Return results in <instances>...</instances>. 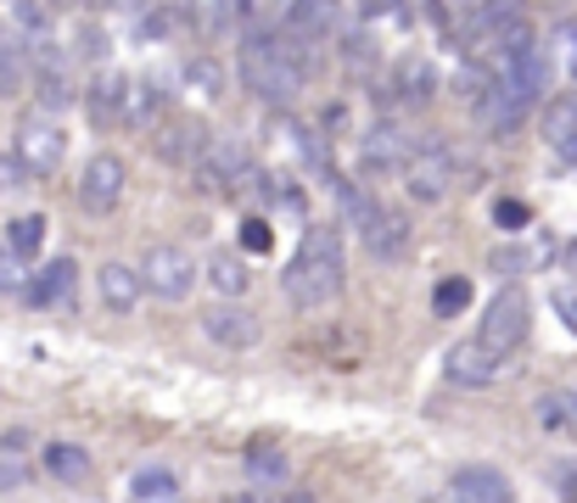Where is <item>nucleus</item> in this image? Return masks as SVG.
<instances>
[{
    "label": "nucleus",
    "instance_id": "f257e3e1",
    "mask_svg": "<svg viewBox=\"0 0 577 503\" xmlns=\"http://www.w3.org/2000/svg\"><path fill=\"white\" fill-rule=\"evenodd\" d=\"M343 280H348L343 230H336V224H309L298 252H292V264H286V274H280L286 302L303 308V314H314V308H325V302L343 291Z\"/></svg>",
    "mask_w": 577,
    "mask_h": 503
},
{
    "label": "nucleus",
    "instance_id": "f03ea898",
    "mask_svg": "<svg viewBox=\"0 0 577 503\" xmlns=\"http://www.w3.org/2000/svg\"><path fill=\"white\" fill-rule=\"evenodd\" d=\"M235 73H242V84L258 95V101H269V107H292L298 101V90H303V62L286 50V39H280V28H253L247 39H242V57H235Z\"/></svg>",
    "mask_w": 577,
    "mask_h": 503
},
{
    "label": "nucleus",
    "instance_id": "7ed1b4c3",
    "mask_svg": "<svg viewBox=\"0 0 577 503\" xmlns=\"http://www.w3.org/2000/svg\"><path fill=\"white\" fill-rule=\"evenodd\" d=\"M258 163H253V151L242 140H214L208 145V157L197 163V185L214 190V196H247L258 190Z\"/></svg>",
    "mask_w": 577,
    "mask_h": 503
},
{
    "label": "nucleus",
    "instance_id": "20e7f679",
    "mask_svg": "<svg viewBox=\"0 0 577 503\" xmlns=\"http://www.w3.org/2000/svg\"><path fill=\"white\" fill-rule=\"evenodd\" d=\"M12 157H18L34 179H51V174L62 168V157H68L62 124H57L51 113H28V118L18 124V134H12Z\"/></svg>",
    "mask_w": 577,
    "mask_h": 503
},
{
    "label": "nucleus",
    "instance_id": "39448f33",
    "mask_svg": "<svg viewBox=\"0 0 577 503\" xmlns=\"http://www.w3.org/2000/svg\"><path fill=\"white\" fill-rule=\"evenodd\" d=\"M454 179H460L454 151H449L438 134H426V140L415 145V157L404 163V190H409L415 201H443V196L454 190Z\"/></svg>",
    "mask_w": 577,
    "mask_h": 503
},
{
    "label": "nucleus",
    "instance_id": "423d86ee",
    "mask_svg": "<svg viewBox=\"0 0 577 503\" xmlns=\"http://www.w3.org/2000/svg\"><path fill=\"white\" fill-rule=\"evenodd\" d=\"M527 330H533V302H527V291L521 285H505L494 302H488V314H483V325H476V336H483L494 352H510L527 341Z\"/></svg>",
    "mask_w": 577,
    "mask_h": 503
},
{
    "label": "nucleus",
    "instance_id": "0eeeda50",
    "mask_svg": "<svg viewBox=\"0 0 577 503\" xmlns=\"http://www.w3.org/2000/svg\"><path fill=\"white\" fill-rule=\"evenodd\" d=\"M208 145H214V134H208L203 118H163L152 129V151L169 168H185V174H197V163L208 157Z\"/></svg>",
    "mask_w": 577,
    "mask_h": 503
},
{
    "label": "nucleus",
    "instance_id": "6e6552de",
    "mask_svg": "<svg viewBox=\"0 0 577 503\" xmlns=\"http://www.w3.org/2000/svg\"><path fill=\"white\" fill-rule=\"evenodd\" d=\"M140 274H147V291L163 296V302H180V296H191V285H197V264H191L185 246H147Z\"/></svg>",
    "mask_w": 577,
    "mask_h": 503
},
{
    "label": "nucleus",
    "instance_id": "1a4fd4ad",
    "mask_svg": "<svg viewBox=\"0 0 577 503\" xmlns=\"http://www.w3.org/2000/svg\"><path fill=\"white\" fill-rule=\"evenodd\" d=\"M124 157H113V151H95V157L84 163V179H79V208L84 213H113L124 201Z\"/></svg>",
    "mask_w": 577,
    "mask_h": 503
},
{
    "label": "nucleus",
    "instance_id": "9d476101",
    "mask_svg": "<svg viewBox=\"0 0 577 503\" xmlns=\"http://www.w3.org/2000/svg\"><path fill=\"white\" fill-rule=\"evenodd\" d=\"M505 352H494L483 336L476 341H460V347H449V359H443V375L454 381V386H494L499 375H505Z\"/></svg>",
    "mask_w": 577,
    "mask_h": 503
},
{
    "label": "nucleus",
    "instance_id": "9b49d317",
    "mask_svg": "<svg viewBox=\"0 0 577 503\" xmlns=\"http://www.w3.org/2000/svg\"><path fill=\"white\" fill-rule=\"evenodd\" d=\"M203 330H208V341H219L224 352H247V347L264 341L258 314L242 308V302H219V308H208V314H203Z\"/></svg>",
    "mask_w": 577,
    "mask_h": 503
},
{
    "label": "nucleus",
    "instance_id": "f8f14e48",
    "mask_svg": "<svg viewBox=\"0 0 577 503\" xmlns=\"http://www.w3.org/2000/svg\"><path fill=\"white\" fill-rule=\"evenodd\" d=\"M359 235H365V252H370V258H381V264H404L409 258V219L399 208H376L359 224Z\"/></svg>",
    "mask_w": 577,
    "mask_h": 503
},
{
    "label": "nucleus",
    "instance_id": "ddd939ff",
    "mask_svg": "<svg viewBox=\"0 0 577 503\" xmlns=\"http://www.w3.org/2000/svg\"><path fill=\"white\" fill-rule=\"evenodd\" d=\"M415 145L420 140H409V134H399L393 124H376L370 134H365V179H376V174H404V163L415 157Z\"/></svg>",
    "mask_w": 577,
    "mask_h": 503
},
{
    "label": "nucleus",
    "instance_id": "4468645a",
    "mask_svg": "<svg viewBox=\"0 0 577 503\" xmlns=\"http://www.w3.org/2000/svg\"><path fill=\"white\" fill-rule=\"evenodd\" d=\"M449 492H454V503H516L510 476L494 470V465H465V470H454Z\"/></svg>",
    "mask_w": 577,
    "mask_h": 503
},
{
    "label": "nucleus",
    "instance_id": "2eb2a0df",
    "mask_svg": "<svg viewBox=\"0 0 577 503\" xmlns=\"http://www.w3.org/2000/svg\"><path fill=\"white\" fill-rule=\"evenodd\" d=\"M28 302H39V308H57V314H73V302H79V264H73V258L45 264L39 280L28 285Z\"/></svg>",
    "mask_w": 577,
    "mask_h": 503
},
{
    "label": "nucleus",
    "instance_id": "dca6fc26",
    "mask_svg": "<svg viewBox=\"0 0 577 503\" xmlns=\"http://www.w3.org/2000/svg\"><path fill=\"white\" fill-rule=\"evenodd\" d=\"M95 291H102V308L113 314H129L140 296H147V274H140V264H102L95 269Z\"/></svg>",
    "mask_w": 577,
    "mask_h": 503
},
{
    "label": "nucleus",
    "instance_id": "f3484780",
    "mask_svg": "<svg viewBox=\"0 0 577 503\" xmlns=\"http://www.w3.org/2000/svg\"><path fill=\"white\" fill-rule=\"evenodd\" d=\"M124 101H129V79L102 68L90 79V90H84V113H90L95 129H107V124H124Z\"/></svg>",
    "mask_w": 577,
    "mask_h": 503
},
{
    "label": "nucleus",
    "instance_id": "a211bd4d",
    "mask_svg": "<svg viewBox=\"0 0 577 503\" xmlns=\"http://www.w3.org/2000/svg\"><path fill=\"white\" fill-rule=\"evenodd\" d=\"M163 124V90L158 84H129V101H124V129H135V134H152Z\"/></svg>",
    "mask_w": 577,
    "mask_h": 503
},
{
    "label": "nucleus",
    "instance_id": "6ab92c4d",
    "mask_svg": "<svg viewBox=\"0 0 577 503\" xmlns=\"http://www.w3.org/2000/svg\"><path fill=\"white\" fill-rule=\"evenodd\" d=\"M336 23V0H292L286 7V28L303 34V39H325Z\"/></svg>",
    "mask_w": 577,
    "mask_h": 503
},
{
    "label": "nucleus",
    "instance_id": "aec40b11",
    "mask_svg": "<svg viewBox=\"0 0 577 503\" xmlns=\"http://www.w3.org/2000/svg\"><path fill=\"white\" fill-rule=\"evenodd\" d=\"M242 465H247V481H253V487H280L286 470H292V465H286V453H280L275 442H253Z\"/></svg>",
    "mask_w": 577,
    "mask_h": 503
},
{
    "label": "nucleus",
    "instance_id": "412c9836",
    "mask_svg": "<svg viewBox=\"0 0 577 503\" xmlns=\"http://www.w3.org/2000/svg\"><path fill=\"white\" fill-rule=\"evenodd\" d=\"M431 90H438V79H431V62L404 57V62H399V101H404V107H426Z\"/></svg>",
    "mask_w": 577,
    "mask_h": 503
},
{
    "label": "nucleus",
    "instance_id": "4be33fe9",
    "mask_svg": "<svg viewBox=\"0 0 577 503\" xmlns=\"http://www.w3.org/2000/svg\"><path fill=\"white\" fill-rule=\"evenodd\" d=\"M533 414H539V425H544V431H555V436L577 431V391H544Z\"/></svg>",
    "mask_w": 577,
    "mask_h": 503
},
{
    "label": "nucleus",
    "instance_id": "5701e85b",
    "mask_svg": "<svg viewBox=\"0 0 577 503\" xmlns=\"http://www.w3.org/2000/svg\"><path fill=\"white\" fill-rule=\"evenodd\" d=\"M45 470H51L57 481H84L90 476V453L79 442H51L45 447Z\"/></svg>",
    "mask_w": 577,
    "mask_h": 503
},
{
    "label": "nucleus",
    "instance_id": "b1692460",
    "mask_svg": "<svg viewBox=\"0 0 577 503\" xmlns=\"http://www.w3.org/2000/svg\"><path fill=\"white\" fill-rule=\"evenodd\" d=\"M23 84H28V45L0 39V101L23 95Z\"/></svg>",
    "mask_w": 577,
    "mask_h": 503
},
{
    "label": "nucleus",
    "instance_id": "393cba45",
    "mask_svg": "<svg viewBox=\"0 0 577 503\" xmlns=\"http://www.w3.org/2000/svg\"><path fill=\"white\" fill-rule=\"evenodd\" d=\"M129 492H135V503H174L180 498V476L163 470V465H152V470H140L129 481Z\"/></svg>",
    "mask_w": 577,
    "mask_h": 503
},
{
    "label": "nucleus",
    "instance_id": "a878e982",
    "mask_svg": "<svg viewBox=\"0 0 577 503\" xmlns=\"http://www.w3.org/2000/svg\"><path fill=\"white\" fill-rule=\"evenodd\" d=\"M465 308H471V280H465V274L438 280V291H431V314H438V319H454V314H465Z\"/></svg>",
    "mask_w": 577,
    "mask_h": 503
},
{
    "label": "nucleus",
    "instance_id": "bb28decb",
    "mask_svg": "<svg viewBox=\"0 0 577 503\" xmlns=\"http://www.w3.org/2000/svg\"><path fill=\"white\" fill-rule=\"evenodd\" d=\"M208 280H214L224 296H242L253 274H247V264L235 258V252H214V264H208Z\"/></svg>",
    "mask_w": 577,
    "mask_h": 503
},
{
    "label": "nucleus",
    "instance_id": "cd10ccee",
    "mask_svg": "<svg viewBox=\"0 0 577 503\" xmlns=\"http://www.w3.org/2000/svg\"><path fill=\"white\" fill-rule=\"evenodd\" d=\"M185 84L197 90L203 101H219V95H224V62H214V57H191V62H185Z\"/></svg>",
    "mask_w": 577,
    "mask_h": 503
},
{
    "label": "nucleus",
    "instance_id": "c85d7f7f",
    "mask_svg": "<svg viewBox=\"0 0 577 503\" xmlns=\"http://www.w3.org/2000/svg\"><path fill=\"white\" fill-rule=\"evenodd\" d=\"M7 246L18 252L23 264H28V258H39V246H45V219H39V213H23V219H12V230H7Z\"/></svg>",
    "mask_w": 577,
    "mask_h": 503
},
{
    "label": "nucleus",
    "instance_id": "c756f323",
    "mask_svg": "<svg viewBox=\"0 0 577 503\" xmlns=\"http://www.w3.org/2000/svg\"><path fill=\"white\" fill-rule=\"evenodd\" d=\"M527 219H533V213H527V201H516V196H499V201H494V224H499L505 235L527 230Z\"/></svg>",
    "mask_w": 577,
    "mask_h": 503
},
{
    "label": "nucleus",
    "instance_id": "7c9ffc66",
    "mask_svg": "<svg viewBox=\"0 0 577 503\" xmlns=\"http://www.w3.org/2000/svg\"><path fill=\"white\" fill-rule=\"evenodd\" d=\"M242 246L253 252V258H264V252L275 246V230H269L264 219H247V224H242Z\"/></svg>",
    "mask_w": 577,
    "mask_h": 503
},
{
    "label": "nucleus",
    "instance_id": "2f4dec72",
    "mask_svg": "<svg viewBox=\"0 0 577 503\" xmlns=\"http://www.w3.org/2000/svg\"><path fill=\"white\" fill-rule=\"evenodd\" d=\"M12 487H28V465L18 453H0V492H12Z\"/></svg>",
    "mask_w": 577,
    "mask_h": 503
},
{
    "label": "nucleus",
    "instance_id": "473e14b6",
    "mask_svg": "<svg viewBox=\"0 0 577 503\" xmlns=\"http://www.w3.org/2000/svg\"><path fill=\"white\" fill-rule=\"evenodd\" d=\"M23 258L12 246H0V291H23V269H18Z\"/></svg>",
    "mask_w": 577,
    "mask_h": 503
},
{
    "label": "nucleus",
    "instance_id": "72a5a7b5",
    "mask_svg": "<svg viewBox=\"0 0 577 503\" xmlns=\"http://www.w3.org/2000/svg\"><path fill=\"white\" fill-rule=\"evenodd\" d=\"M365 62H376V39L354 34V39H348V68H354V73H365Z\"/></svg>",
    "mask_w": 577,
    "mask_h": 503
},
{
    "label": "nucleus",
    "instance_id": "f704fd0d",
    "mask_svg": "<svg viewBox=\"0 0 577 503\" xmlns=\"http://www.w3.org/2000/svg\"><path fill=\"white\" fill-rule=\"evenodd\" d=\"M247 12H253V0H219V17L224 23H242Z\"/></svg>",
    "mask_w": 577,
    "mask_h": 503
},
{
    "label": "nucleus",
    "instance_id": "c9c22d12",
    "mask_svg": "<svg viewBox=\"0 0 577 503\" xmlns=\"http://www.w3.org/2000/svg\"><path fill=\"white\" fill-rule=\"evenodd\" d=\"M359 12H365V23H370V17H393L399 0H359Z\"/></svg>",
    "mask_w": 577,
    "mask_h": 503
},
{
    "label": "nucleus",
    "instance_id": "e433bc0d",
    "mask_svg": "<svg viewBox=\"0 0 577 503\" xmlns=\"http://www.w3.org/2000/svg\"><path fill=\"white\" fill-rule=\"evenodd\" d=\"M555 308H561L566 330H577V296H555Z\"/></svg>",
    "mask_w": 577,
    "mask_h": 503
},
{
    "label": "nucleus",
    "instance_id": "4c0bfd02",
    "mask_svg": "<svg viewBox=\"0 0 577 503\" xmlns=\"http://www.w3.org/2000/svg\"><path fill=\"white\" fill-rule=\"evenodd\" d=\"M28 447V431H7V436H0V453H23Z\"/></svg>",
    "mask_w": 577,
    "mask_h": 503
},
{
    "label": "nucleus",
    "instance_id": "58836bf2",
    "mask_svg": "<svg viewBox=\"0 0 577 503\" xmlns=\"http://www.w3.org/2000/svg\"><path fill=\"white\" fill-rule=\"evenodd\" d=\"M280 503H320V498H314V492H303V487H298V492H280Z\"/></svg>",
    "mask_w": 577,
    "mask_h": 503
},
{
    "label": "nucleus",
    "instance_id": "ea45409f",
    "mask_svg": "<svg viewBox=\"0 0 577 503\" xmlns=\"http://www.w3.org/2000/svg\"><path fill=\"white\" fill-rule=\"evenodd\" d=\"M84 0H51V12H79Z\"/></svg>",
    "mask_w": 577,
    "mask_h": 503
},
{
    "label": "nucleus",
    "instance_id": "a19ab883",
    "mask_svg": "<svg viewBox=\"0 0 577 503\" xmlns=\"http://www.w3.org/2000/svg\"><path fill=\"white\" fill-rule=\"evenodd\" d=\"M566 269H572V274H577V241H572V246H566Z\"/></svg>",
    "mask_w": 577,
    "mask_h": 503
},
{
    "label": "nucleus",
    "instance_id": "79ce46f5",
    "mask_svg": "<svg viewBox=\"0 0 577 503\" xmlns=\"http://www.w3.org/2000/svg\"><path fill=\"white\" fill-rule=\"evenodd\" d=\"M224 503H253V492H230Z\"/></svg>",
    "mask_w": 577,
    "mask_h": 503
},
{
    "label": "nucleus",
    "instance_id": "37998d69",
    "mask_svg": "<svg viewBox=\"0 0 577 503\" xmlns=\"http://www.w3.org/2000/svg\"><path fill=\"white\" fill-rule=\"evenodd\" d=\"M102 7H135V0H102Z\"/></svg>",
    "mask_w": 577,
    "mask_h": 503
},
{
    "label": "nucleus",
    "instance_id": "c03bdc74",
    "mask_svg": "<svg viewBox=\"0 0 577 503\" xmlns=\"http://www.w3.org/2000/svg\"><path fill=\"white\" fill-rule=\"evenodd\" d=\"M572 79H577V45H572Z\"/></svg>",
    "mask_w": 577,
    "mask_h": 503
},
{
    "label": "nucleus",
    "instance_id": "a18cd8bd",
    "mask_svg": "<svg viewBox=\"0 0 577 503\" xmlns=\"http://www.w3.org/2000/svg\"><path fill=\"white\" fill-rule=\"evenodd\" d=\"M286 7H292V0H286Z\"/></svg>",
    "mask_w": 577,
    "mask_h": 503
}]
</instances>
